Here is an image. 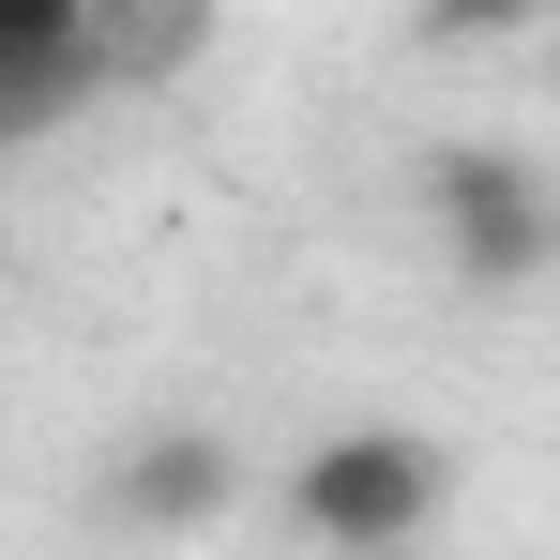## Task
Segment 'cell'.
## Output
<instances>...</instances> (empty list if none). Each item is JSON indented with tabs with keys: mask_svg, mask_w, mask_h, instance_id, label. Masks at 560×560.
<instances>
[{
	"mask_svg": "<svg viewBox=\"0 0 560 560\" xmlns=\"http://www.w3.org/2000/svg\"><path fill=\"white\" fill-rule=\"evenodd\" d=\"M440 500H455V455L424 424H334L288 455V530L334 560H394L409 530H440Z\"/></svg>",
	"mask_w": 560,
	"mask_h": 560,
	"instance_id": "cell-1",
	"label": "cell"
},
{
	"mask_svg": "<svg viewBox=\"0 0 560 560\" xmlns=\"http://www.w3.org/2000/svg\"><path fill=\"white\" fill-rule=\"evenodd\" d=\"M424 212H440V258H455L469 288H546V258H560V197H546V167L515 152V137H455L440 167H424Z\"/></svg>",
	"mask_w": 560,
	"mask_h": 560,
	"instance_id": "cell-2",
	"label": "cell"
},
{
	"mask_svg": "<svg viewBox=\"0 0 560 560\" xmlns=\"http://www.w3.org/2000/svg\"><path fill=\"white\" fill-rule=\"evenodd\" d=\"M228 500H243V455H228L212 424H152V440H121V469H106V515H121V530H152V546L212 530Z\"/></svg>",
	"mask_w": 560,
	"mask_h": 560,
	"instance_id": "cell-3",
	"label": "cell"
},
{
	"mask_svg": "<svg viewBox=\"0 0 560 560\" xmlns=\"http://www.w3.org/2000/svg\"><path fill=\"white\" fill-rule=\"evenodd\" d=\"M92 46V0H0V61H61Z\"/></svg>",
	"mask_w": 560,
	"mask_h": 560,
	"instance_id": "cell-4",
	"label": "cell"
},
{
	"mask_svg": "<svg viewBox=\"0 0 560 560\" xmlns=\"http://www.w3.org/2000/svg\"><path fill=\"white\" fill-rule=\"evenodd\" d=\"M546 0H424V46H500V31H530Z\"/></svg>",
	"mask_w": 560,
	"mask_h": 560,
	"instance_id": "cell-5",
	"label": "cell"
}]
</instances>
